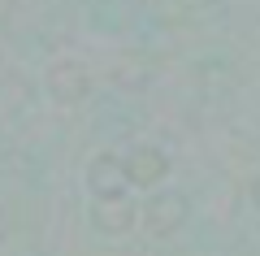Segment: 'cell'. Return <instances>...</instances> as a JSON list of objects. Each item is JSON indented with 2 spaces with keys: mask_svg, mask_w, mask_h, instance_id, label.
Returning <instances> with one entry per match:
<instances>
[{
  "mask_svg": "<svg viewBox=\"0 0 260 256\" xmlns=\"http://www.w3.org/2000/svg\"><path fill=\"white\" fill-rule=\"evenodd\" d=\"M247 195H251V204H256V209H260V174L251 178V191H247Z\"/></svg>",
  "mask_w": 260,
  "mask_h": 256,
  "instance_id": "6",
  "label": "cell"
},
{
  "mask_svg": "<svg viewBox=\"0 0 260 256\" xmlns=\"http://www.w3.org/2000/svg\"><path fill=\"white\" fill-rule=\"evenodd\" d=\"M186 217H191V200H186L182 191H174V187H169V191L156 187V191L143 200V221H148L152 235H174Z\"/></svg>",
  "mask_w": 260,
  "mask_h": 256,
  "instance_id": "3",
  "label": "cell"
},
{
  "mask_svg": "<svg viewBox=\"0 0 260 256\" xmlns=\"http://www.w3.org/2000/svg\"><path fill=\"white\" fill-rule=\"evenodd\" d=\"M126 169H130V187H148V191H156V187L169 178V152L156 148V144H139L135 152L126 156Z\"/></svg>",
  "mask_w": 260,
  "mask_h": 256,
  "instance_id": "4",
  "label": "cell"
},
{
  "mask_svg": "<svg viewBox=\"0 0 260 256\" xmlns=\"http://www.w3.org/2000/svg\"><path fill=\"white\" fill-rule=\"evenodd\" d=\"M87 191L91 200H117V195L130 191V169H126V156L117 152H95L87 161Z\"/></svg>",
  "mask_w": 260,
  "mask_h": 256,
  "instance_id": "2",
  "label": "cell"
},
{
  "mask_svg": "<svg viewBox=\"0 0 260 256\" xmlns=\"http://www.w3.org/2000/svg\"><path fill=\"white\" fill-rule=\"evenodd\" d=\"M91 221L109 235H126L135 226V200L130 195H117V200H95L91 204Z\"/></svg>",
  "mask_w": 260,
  "mask_h": 256,
  "instance_id": "5",
  "label": "cell"
},
{
  "mask_svg": "<svg viewBox=\"0 0 260 256\" xmlns=\"http://www.w3.org/2000/svg\"><path fill=\"white\" fill-rule=\"evenodd\" d=\"M44 87L56 104H83L91 96V70L83 61H74V56H61V61H52L44 70Z\"/></svg>",
  "mask_w": 260,
  "mask_h": 256,
  "instance_id": "1",
  "label": "cell"
}]
</instances>
